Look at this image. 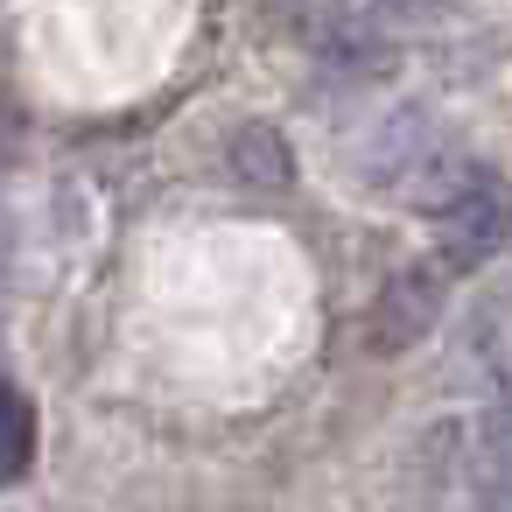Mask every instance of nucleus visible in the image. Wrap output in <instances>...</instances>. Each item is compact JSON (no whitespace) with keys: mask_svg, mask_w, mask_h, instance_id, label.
I'll list each match as a JSON object with an SVG mask.
<instances>
[{"mask_svg":"<svg viewBox=\"0 0 512 512\" xmlns=\"http://www.w3.org/2000/svg\"><path fill=\"white\" fill-rule=\"evenodd\" d=\"M421 211L435 218V260H442L449 274L484 267V260L505 253V239H512V197H505L498 176L477 169V162H456V169L435 183V197H428Z\"/></svg>","mask_w":512,"mask_h":512,"instance_id":"f257e3e1","label":"nucleus"},{"mask_svg":"<svg viewBox=\"0 0 512 512\" xmlns=\"http://www.w3.org/2000/svg\"><path fill=\"white\" fill-rule=\"evenodd\" d=\"M442 281H449V267L442 260H414V267H400L379 295H372V309H365V344L372 351H414L428 330H435V316H442Z\"/></svg>","mask_w":512,"mask_h":512,"instance_id":"f03ea898","label":"nucleus"},{"mask_svg":"<svg viewBox=\"0 0 512 512\" xmlns=\"http://www.w3.org/2000/svg\"><path fill=\"white\" fill-rule=\"evenodd\" d=\"M435 155H442V141H435L428 113H421V106H400V113H386V120L365 134V148H358V176L379 183V190H414L421 169H428Z\"/></svg>","mask_w":512,"mask_h":512,"instance_id":"7ed1b4c3","label":"nucleus"},{"mask_svg":"<svg viewBox=\"0 0 512 512\" xmlns=\"http://www.w3.org/2000/svg\"><path fill=\"white\" fill-rule=\"evenodd\" d=\"M225 169H232V183H246V190H295V148H288V134L281 127H267V120H246L232 141H225Z\"/></svg>","mask_w":512,"mask_h":512,"instance_id":"20e7f679","label":"nucleus"},{"mask_svg":"<svg viewBox=\"0 0 512 512\" xmlns=\"http://www.w3.org/2000/svg\"><path fill=\"white\" fill-rule=\"evenodd\" d=\"M477 491L484 512H512V407H491L477 428Z\"/></svg>","mask_w":512,"mask_h":512,"instance_id":"39448f33","label":"nucleus"},{"mask_svg":"<svg viewBox=\"0 0 512 512\" xmlns=\"http://www.w3.org/2000/svg\"><path fill=\"white\" fill-rule=\"evenodd\" d=\"M29 456H36V400L15 379H0V484H15Z\"/></svg>","mask_w":512,"mask_h":512,"instance_id":"423d86ee","label":"nucleus"},{"mask_svg":"<svg viewBox=\"0 0 512 512\" xmlns=\"http://www.w3.org/2000/svg\"><path fill=\"white\" fill-rule=\"evenodd\" d=\"M498 407H512V351H505V365H498Z\"/></svg>","mask_w":512,"mask_h":512,"instance_id":"0eeeda50","label":"nucleus"}]
</instances>
